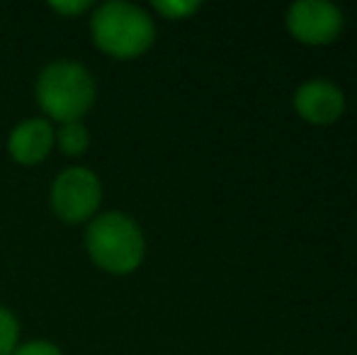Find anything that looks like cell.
Returning a JSON list of instances; mask_svg holds the SVG:
<instances>
[{
    "instance_id": "277c9868",
    "label": "cell",
    "mask_w": 357,
    "mask_h": 355,
    "mask_svg": "<svg viewBox=\"0 0 357 355\" xmlns=\"http://www.w3.org/2000/svg\"><path fill=\"white\" fill-rule=\"evenodd\" d=\"M100 199L102 185L90 168H66L52 185V207L56 217L68 224H80L93 217L100 207Z\"/></svg>"
},
{
    "instance_id": "3957f363",
    "label": "cell",
    "mask_w": 357,
    "mask_h": 355,
    "mask_svg": "<svg viewBox=\"0 0 357 355\" xmlns=\"http://www.w3.org/2000/svg\"><path fill=\"white\" fill-rule=\"evenodd\" d=\"M37 103L56 122H80L95 103V81L75 61H54L39 73Z\"/></svg>"
},
{
    "instance_id": "7c38bea8",
    "label": "cell",
    "mask_w": 357,
    "mask_h": 355,
    "mask_svg": "<svg viewBox=\"0 0 357 355\" xmlns=\"http://www.w3.org/2000/svg\"><path fill=\"white\" fill-rule=\"evenodd\" d=\"M52 8L56 10V13H61V15H78V13H83V10H88L90 8V3L88 0H75V3H52Z\"/></svg>"
},
{
    "instance_id": "30bf717a",
    "label": "cell",
    "mask_w": 357,
    "mask_h": 355,
    "mask_svg": "<svg viewBox=\"0 0 357 355\" xmlns=\"http://www.w3.org/2000/svg\"><path fill=\"white\" fill-rule=\"evenodd\" d=\"M153 8L168 20H183L188 15H192L199 8V3H195V0L192 3H185V0H155Z\"/></svg>"
},
{
    "instance_id": "5b68a950",
    "label": "cell",
    "mask_w": 357,
    "mask_h": 355,
    "mask_svg": "<svg viewBox=\"0 0 357 355\" xmlns=\"http://www.w3.org/2000/svg\"><path fill=\"white\" fill-rule=\"evenodd\" d=\"M287 27L304 44H328L343 29V15L328 0H299L287 13Z\"/></svg>"
},
{
    "instance_id": "52a82bcc",
    "label": "cell",
    "mask_w": 357,
    "mask_h": 355,
    "mask_svg": "<svg viewBox=\"0 0 357 355\" xmlns=\"http://www.w3.org/2000/svg\"><path fill=\"white\" fill-rule=\"evenodd\" d=\"M54 139H56V134L47 119H27V122L17 124L10 134V156L22 166H34L49 156Z\"/></svg>"
},
{
    "instance_id": "6da1fadb",
    "label": "cell",
    "mask_w": 357,
    "mask_h": 355,
    "mask_svg": "<svg viewBox=\"0 0 357 355\" xmlns=\"http://www.w3.org/2000/svg\"><path fill=\"white\" fill-rule=\"evenodd\" d=\"M90 29L95 44L114 59L142 56L155 39L153 20L142 8L122 0L100 5L93 15Z\"/></svg>"
},
{
    "instance_id": "7a4b0ae2",
    "label": "cell",
    "mask_w": 357,
    "mask_h": 355,
    "mask_svg": "<svg viewBox=\"0 0 357 355\" xmlns=\"http://www.w3.org/2000/svg\"><path fill=\"white\" fill-rule=\"evenodd\" d=\"M85 246L95 266L107 273L127 275L144 261V234L134 219L122 212L100 214L90 222Z\"/></svg>"
},
{
    "instance_id": "8fae6325",
    "label": "cell",
    "mask_w": 357,
    "mask_h": 355,
    "mask_svg": "<svg viewBox=\"0 0 357 355\" xmlns=\"http://www.w3.org/2000/svg\"><path fill=\"white\" fill-rule=\"evenodd\" d=\"M13 355H61V351L49 341H29L15 348Z\"/></svg>"
},
{
    "instance_id": "8992f818",
    "label": "cell",
    "mask_w": 357,
    "mask_h": 355,
    "mask_svg": "<svg viewBox=\"0 0 357 355\" xmlns=\"http://www.w3.org/2000/svg\"><path fill=\"white\" fill-rule=\"evenodd\" d=\"M294 107L306 122L311 124H331L343 114L345 98L333 83L328 81H309L296 88Z\"/></svg>"
},
{
    "instance_id": "ba28073f",
    "label": "cell",
    "mask_w": 357,
    "mask_h": 355,
    "mask_svg": "<svg viewBox=\"0 0 357 355\" xmlns=\"http://www.w3.org/2000/svg\"><path fill=\"white\" fill-rule=\"evenodd\" d=\"M56 142H59V149H61L66 156L73 158V156L85 153V149H88V144H90V134L83 122H66L59 129Z\"/></svg>"
},
{
    "instance_id": "9c48e42d",
    "label": "cell",
    "mask_w": 357,
    "mask_h": 355,
    "mask_svg": "<svg viewBox=\"0 0 357 355\" xmlns=\"http://www.w3.org/2000/svg\"><path fill=\"white\" fill-rule=\"evenodd\" d=\"M17 348V319L0 307V355H13Z\"/></svg>"
}]
</instances>
